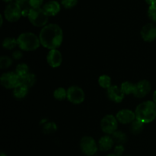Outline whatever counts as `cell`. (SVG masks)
Listing matches in <instances>:
<instances>
[{
	"mask_svg": "<svg viewBox=\"0 0 156 156\" xmlns=\"http://www.w3.org/2000/svg\"><path fill=\"white\" fill-rule=\"evenodd\" d=\"M39 39L43 47L49 50H55L62 44L63 32L58 24H47L40 32Z\"/></svg>",
	"mask_w": 156,
	"mask_h": 156,
	"instance_id": "obj_1",
	"label": "cell"
},
{
	"mask_svg": "<svg viewBox=\"0 0 156 156\" xmlns=\"http://www.w3.org/2000/svg\"><path fill=\"white\" fill-rule=\"evenodd\" d=\"M136 119L143 123H152L156 118V104L152 101H146L140 104L135 111Z\"/></svg>",
	"mask_w": 156,
	"mask_h": 156,
	"instance_id": "obj_2",
	"label": "cell"
},
{
	"mask_svg": "<svg viewBox=\"0 0 156 156\" xmlns=\"http://www.w3.org/2000/svg\"><path fill=\"white\" fill-rule=\"evenodd\" d=\"M17 41L19 48L24 51H33L39 48L41 45L39 37L30 32H24L18 36Z\"/></svg>",
	"mask_w": 156,
	"mask_h": 156,
	"instance_id": "obj_3",
	"label": "cell"
},
{
	"mask_svg": "<svg viewBox=\"0 0 156 156\" xmlns=\"http://www.w3.org/2000/svg\"><path fill=\"white\" fill-rule=\"evenodd\" d=\"M30 22L35 27H44L47 25L49 16L44 9H32L28 15Z\"/></svg>",
	"mask_w": 156,
	"mask_h": 156,
	"instance_id": "obj_4",
	"label": "cell"
},
{
	"mask_svg": "<svg viewBox=\"0 0 156 156\" xmlns=\"http://www.w3.org/2000/svg\"><path fill=\"white\" fill-rule=\"evenodd\" d=\"M118 120L112 114H108L104 117L101 121V128L105 133L113 135L117 131Z\"/></svg>",
	"mask_w": 156,
	"mask_h": 156,
	"instance_id": "obj_5",
	"label": "cell"
},
{
	"mask_svg": "<svg viewBox=\"0 0 156 156\" xmlns=\"http://www.w3.org/2000/svg\"><path fill=\"white\" fill-rule=\"evenodd\" d=\"M4 15L5 19L9 22H15L18 21L21 16H22L19 5L16 2L9 3L5 9Z\"/></svg>",
	"mask_w": 156,
	"mask_h": 156,
	"instance_id": "obj_6",
	"label": "cell"
},
{
	"mask_svg": "<svg viewBox=\"0 0 156 156\" xmlns=\"http://www.w3.org/2000/svg\"><path fill=\"white\" fill-rule=\"evenodd\" d=\"M80 148L82 153L87 156L94 155L98 151L97 143L91 136H84L81 140Z\"/></svg>",
	"mask_w": 156,
	"mask_h": 156,
	"instance_id": "obj_7",
	"label": "cell"
},
{
	"mask_svg": "<svg viewBox=\"0 0 156 156\" xmlns=\"http://www.w3.org/2000/svg\"><path fill=\"white\" fill-rule=\"evenodd\" d=\"M85 98V92L79 86L73 85V86L69 87L67 90V99L72 104H74V105L82 104Z\"/></svg>",
	"mask_w": 156,
	"mask_h": 156,
	"instance_id": "obj_8",
	"label": "cell"
},
{
	"mask_svg": "<svg viewBox=\"0 0 156 156\" xmlns=\"http://www.w3.org/2000/svg\"><path fill=\"white\" fill-rule=\"evenodd\" d=\"M1 85L5 88H15L20 83V77L13 72L3 73L0 77Z\"/></svg>",
	"mask_w": 156,
	"mask_h": 156,
	"instance_id": "obj_9",
	"label": "cell"
},
{
	"mask_svg": "<svg viewBox=\"0 0 156 156\" xmlns=\"http://www.w3.org/2000/svg\"><path fill=\"white\" fill-rule=\"evenodd\" d=\"M151 84L147 80H142L135 84V90H134L133 95L138 98H142L147 95L151 91Z\"/></svg>",
	"mask_w": 156,
	"mask_h": 156,
	"instance_id": "obj_10",
	"label": "cell"
},
{
	"mask_svg": "<svg viewBox=\"0 0 156 156\" xmlns=\"http://www.w3.org/2000/svg\"><path fill=\"white\" fill-rule=\"evenodd\" d=\"M141 37L146 42H152L156 39V26L152 23L146 24L141 30Z\"/></svg>",
	"mask_w": 156,
	"mask_h": 156,
	"instance_id": "obj_11",
	"label": "cell"
},
{
	"mask_svg": "<svg viewBox=\"0 0 156 156\" xmlns=\"http://www.w3.org/2000/svg\"><path fill=\"white\" fill-rule=\"evenodd\" d=\"M116 117L119 123L122 124H128L132 123L136 120V114L131 110L123 109L117 112Z\"/></svg>",
	"mask_w": 156,
	"mask_h": 156,
	"instance_id": "obj_12",
	"label": "cell"
},
{
	"mask_svg": "<svg viewBox=\"0 0 156 156\" xmlns=\"http://www.w3.org/2000/svg\"><path fill=\"white\" fill-rule=\"evenodd\" d=\"M107 95L108 98L112 101L116 103H120L124 98L123 92L122 91L121 88H119L117 85H111L109 88L107 89Z\"/></svg>",
	"mask_w": 156,
	"mask_h": 156,
	"instance_id": "obj_13",
	"label": "cell"
},
{
	"mask_svg": "<svg viewBox=\"0 0 156 156\" xmlns=\"http://www.w3.org/2000/svg\"><path fill=\"white\" fill-rule=\"evenodd\" d=\"M47 63L53 68H57L62 62V56L58 50H50L47 56Z\"/></svg>",
	"mask_w": 156,
	"mask_h": 156,
	"instance_id": "obj_14",
	"label": "cell"
},
{
	"mask_svg": "<svg viewBox=\"0 0 156 156\" xmlns=\"http://www.w3.org/2000/svg\"><path fill=\"white\" fill-rule=\"evenodd\" d=\"M43 9L48 15V16H55L60 11V4L57 1L51 0L44 4Z\"/></svg>",
	"mask_w": 156,
	"mask_h": 156,
	"instance_id": "obj_15",
	"label": "cell"
},
{
	"mask_svg": "<svg viewBox=\"0 0 156 156\" xmlns=\"http://www.w3.org/2000/svg\"><path fill=\"white\" fill-rule=\"evenodd\" d=\"M114 140L112 137L109 136H104L99 140L98 147L99 149L102 152H107L109 151L114 146Z\"/></svg>",
	"mask_w": 156,
	"mask_h": 156,
	"instance_id": "obj_16",
	"label": "cell"
},
{
	"mask_svg": "<svg viewBox=\"0 0 156 156\" xmlns=\"http://www.w3.org/2000/svg\"><path fill=\"white\" fill-rule=\"evenodd\" d=\"M29 88L20 82L13 90V95L17 99H22L27 96Z\"/></svg>",
	"mask_w": 156,
	"mask_h": 156,
	"instance_id": "obj_17",
	"label": "cell"
},
{
	"mask_svg": "<svg viewBox=\"0 0 156 156\" xmlns=\"http://www.w3.org/2000/svg\"><path fill=\"white\" fill-rule=\"evenodd\" d=\"M20 82L22 84H24V85L27 87V88H31L34 85L36 82V77H35L33 73H30L26 75L24 77L21 78L20 79Z\"/></svg>",
	"mask_w": 156,
	"mask_h": 156,
	"instance_id": "obj_18",
	"label": "cell"
},
{
	"mask_svg": "<svg viewBox=\"0 0 156 156\" xmlns=\"http://www.w3.org/2000/svg\"><path fill=\"white\" fill-rule=\"evenodd\" d=\"M112 138L114 143H117L118 145H123L127 140V136L126 133L122 131H116L112 135Z\"/></svg>",
	"mask_w": 156,
	"mask_h": 156,
	"instance_id": "obj_19",
	"label": "cell"
},
{
	"mask_svg": "<svg viewBox=\"0 0 156 156\" xmlns=\"http://www.w3.org/2000/svg\"><path fill=\"white\" fill-rule=\"evenodd\" d=\"M15 73L18 75L20 77V79L24 76H25L26 75H27L29 73V68L27 66V64L25 63H20L18 64L16 66L15 69Z\"/></svg>",
	"mask_w": 156,
	"mask_h": 156,
	"instance_id": "obj_20",
	"label": "cell"
},
{
	"mask_svg": "<svg viewBox=\"0 0 156 156\" xmlns=\"http://www.w3.org/2000/svg\"><path fill=\"white\" fill-rule=\"evenodd\" d=\"M120 88L124 94H133L134 90H135V85L130 82H124L120 85Z\"/></svg>",
	"mask_w": 156,
	"mask_h": 156,
	"instance_id": "obj_21",
	"label": "cell"
},
{
	"mask_svg": "<svg viewBox=\"0 0 156 156\" xmlns=\"http://www.w3.org/2000/svg\"><path fill=\"white\" fill-rule=\"evenodd\" d=\"M98 84L101 88L108 89L111 86V77L107 76V75H102L98 79Z\"/></svg>",
	"mask_w": 156,
	"mask_h": 156,
	"instance_id": "obj_22",
	"label": "cell"
},
{
	"mask_svg": "<svg viewBox=\"0 0 156 156\" xmlns=\"http://www.w3.org/2000/svg\"><path fill=\"white\" fill-rule=\"evenodd\" d=\"M17 45H18V41L15 38L7 37L2 42V47L6 50H12Z\"/></svg>",
	"mask_w": 156,
	"mask_h": 156,
	"instance_id": "obj_23",
	"label": "cell"
},
{
	"mask_svg": "<svg viewBox=\"0 0 156 156\" xmlns=\"http://www.w3.org/2000/svg\"><path fill=\"white\" fill-rule=\"evenodd\" d=\"M53 97L58 101H63L67 98V91L64 88H58L53 91Z\"/></svg>",
	"mask_w": 156,
	"mask_h": 156,
	"instance_id": "obj_24",
	"label": "cell"
},
{
	"mask_svg": "<svg viewBox=\"0 0 156 156\" xmlns=\"http://www.w3.org/2000/svg\"><path fill=\"white\" fill-rule=\"evenodd\" d=\"M143 125L144 123H143L142 122L139 121L136 119L132 123H131L130 126V130L132 132V133L133 134H139L143 131Z\"/></svg>",
	"mask_w": 156,
	"mask_h": 156,
	"instance_id": "obj_25",
	"label": "cell"
},
{
	"mask_svg": "<svg viewBox=\"0 0 156 156\" xmlns=\"http://www.w3.org/2000/svg\"><path fill=\"white\" fill-rule=\"evenodd\" d=\"M56 130V125L53 122H50V123H46L44 126V129L43 131L44 132V133L49 134L55 132Z\"/></svg>",
	"mask_w": 156,
	"mask_h": 156,
	"instance_id": "obj_26",
	"label": "cell"
},
{
	"mask_svg": "<svg viewBox=\"0 0 156 156\" xmlns=\"http://www.w3.org/2000/svg\"><path fill=\"white\" fill-rule=\"evenodd\" d=\"M12 64V59H10L8 56H1V58H0V67H1V69H3L9 68Z\"/></svg>",
	"mask_w": 156,
	"mask_h": 156,
	"instance_id": "obj_27",
	"label": "cell"
},
{
	"mask_svg": "<svg viewBox=\"0 0 156 156\" xmlns=\"http://www.w3.org/2000/svg\"><path fill=\"white\" fill-rule=\"evenodd\" d=\"M19 6H20V8H21V15H22V16L28 17L29 13H30V10L32 9L31 6H30V4H29V2L24 3V4L21 5H19Z\"/></svg>",
	"mask_w": 156,
	"mask_h": 156,
	"instance_id": "obj_28",
	"label": "cell"
},
{
	"mask_svg": "<svg viewBox=\"0 0 156 156\" xmlns=\"http://www.w3.org/2000/svg\"><path fill=\"white\" fill-rule=\"evenodd\" d=\"M148 16L149 19L156 22V4L149 6L148 9Z\"/></svg>",
	"mask_w": 156,
	"mask_h": 156,
	"instance_id": "obj_29",
	"label": "cell"
},
{
	"mask_svg": "<svg viewBox=\"0 0 156 156\" xmlns=\"http://www.w3.org/2000/svg\"><path fill=\"white\" fill-rule=\"evenodd\" d=\"M78 0H61V4L65 9H72L77 5Z\"/></svg>",
	"mask_w": 156,
	"mask_h": 156,
	"instance_id": "obj_30",
	"label": "cell"
},
{
	"mask_svg": "<svg viewBox=\"0 0 156 156\" xmlns=\"http://www.w3.org/2000/svg\"><path fill=\"white\" fill-rule=\"evenodd\" d=\"M44 0H29V4L32 9H38L43 5Z\"/></svg>",
	"mask_w": 156,
	"mask_h": 156,
	"instance_id": "obj_31",
	"label": "cell"
},
{
	"mask_svg": "<svg viewBox=\"0 0 156 156\" xmlns=\"http://www.w3.org/2000/svg\"><path fill=\"white\" fill-rule=\"evenodd\" d=\"M124 152V147L123 145H117L114 148V154L117 155L118 156H121Z\"/></svg>",
	"mask_w": 156,
	"mask_h": 156,
	"instance_id": "obj_32",
	"label": "cell"
},
{
	"mask_svg": "<svg viewBox=\"0 0 156 156\" xmlns=\"http://www.w3.org/2000/svg\"><path fill=\"white\" fill-rule=\"evenodd\" d=\"M12 56H13V57L15 58V59H20V58L22 57V53H21L20 51H15V53H13V55H12Z\"/></svg>",
	"mask_w": 156,
	"mask_h": 156,
	"instance_id": "obj_33",
	"label": "cell"
},
{
	"mask_svg": "<svg viewBox=\"0 0 156 156\" xmlns=\"http://www.w3.org/2000/svg\"><path fill=\"white\" fill-rule=\"evenodd\" d=\"M145 1L146 2L148 5H149V6L156 4V0H145Z\"/></svg>",
	"mask_w": 156,
	"mask_h": 156,
	"instance_id": "obj_34",
	"label": "cell"
},
{
	"mask_svg": "<svg viewBox=\"0 0 156 156\" xmlns=\"http://www.w3.org/2000/svg\"><path fill=\"white\" fill-rule=\"evenodd\" d=\"M29 2V0H15V2L19 5H21L24 4L25 2Z\"/></svg>",
	"mask_w": 156,
	"mask_h": 156,
	"instance_id": "obj_35",
	"label": "cell"
},
{
	"mask_svg": "<svg viewBox=\"0 0 156 156\" xmlns=\"http://www.w3.org/2000/svg\"><path fill=\"white\" fill-rule=\"evenodd\" d=\"M153 101L156 104V91L153 93Z\"/></svg>",
	"mask_w": 156,
	"mask_h": 156,
	"instance_id": "obj_36",
	"label": "cell"
},
{
	"mask_svg": "<svg viewBox=\"0 0 156 156\" xmlns=\"http://www.w3.org/2000/svg\"><path fill=\"white\" fill-rule=\"evenodd\" d=\"M0 19H1V26L2 25V23H3V20H2V15H0Z\"/></svg>",
	"mask_w": 156,
	"mask_h": 156,
	"instance_id": "obj_37",
	"label": "cell"
},
{
	"mask_svg": "<svg viewBox=\"0 0 156 156\" xmlns=\"http://www.w3.org/2000/svg\"><path fill=\"white\" fill-rule=\"evenodd\" d=\"M106 156H118L117 155H116V154H109V155H106Z\"/></svg>",
	"mask_w": 156,
	"mask_h": 156,
	"instance_id": "obj_38",
	"label": "cell"
},
{
	"mask_svg": "<svg viewBox=\"0 0 156 156\" xmlns=\"http://www.w3.org/2000/svg\"><path fill=\"white\" fill-rule=\"evenodd\" d=\"M4 2H12V0H3Z\"/></svg>",
	"mask_w": 156,
	"mask_h": 156,
	"instance_id": "obj_39",
	"label": "cell"
},
{
	"mask_svg": "<svg viewBox=\"0 0 156 156\" xmlns=\"http://www.w3.org/2000/svg\"><path fill=\"white\" fill-rule=\"evenodd\" d=\"M1 156H6V155H5V154L3 153V152H2V153H1Z\"/></svg>",
	"mask_w": 156,
	"mask_h": 156,
	"instance_id": "obj_40",
	"label": "cell"
},
{
	"mask_svg": "<svg viewBox=\"0 0 156 156\" xmlns=\"http://www.w3.org/2000/svg\"><path fill=\"white\" fill-rule=\"evenodd\" d=\"M126 156H130V155H126Z\"/></svg>",
	"mask_w": 156,
	"mask_h": 156,
	"instance_id": "obj_41",
	"label": "cell"
}]
</instances>
